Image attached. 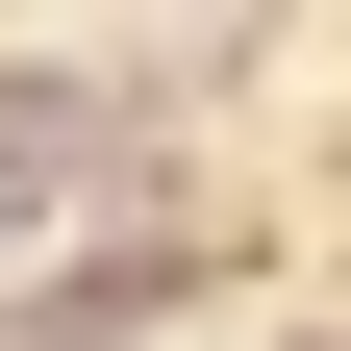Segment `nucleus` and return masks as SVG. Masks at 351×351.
<instances>
[{
	"label": "nucleus",
	"mask_w": 351,
	"mask_h": 351,
	"mask_svg": "<svg viewBox=\"0 0 351 351\" xmlns=\"http://www.w3.org/2000/svg\"><path fill=\"white\" fill-rule=\"evenodd\" d=\"M125 125H101V75H0V201H75Z\"/></svg>",
	"instance_id": "f257e3e1"
}]
</instances>
